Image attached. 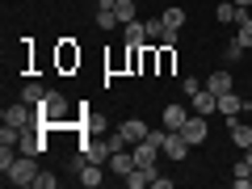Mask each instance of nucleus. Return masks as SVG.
<instances>
[{"label":"nucleus","mask_w":252,"mask_h":189,"mask_svg":"<svg viewBox=\"0 0 252 189\" xmlns=\"http://www.w3.org/2000/svg\"><path fill=\"white\" fill-rule=\"evenodd\" d=\"M231 185H235V189H252V164H248V160H240V164L231 168Z\"/></svg>","instance_id":"15"},{"label":"nucleus","mask_w":252,"mask_h":189,"mask_svg":"<svg viewBox=\"0 0 252 189\" xmlns=\"http://www.w3.org/2000/svg\"><path fill=\"white\" fill-rule=\"evenodd\" d=\"M156 156H160V143H152V139L135 143V164H156Z\"/></svg>","instance_id":"14"},{"label":"nucleus","mask_w":252,"mask_h":189,"mask_svg":"<svg viewBox=\"0 0 252 189\" xmlns=\"http://www.w3.org/2000/svg\"><path fill=\"white\" fill-rule=\"evenodd\" d=\"M244 160H248V164H252V143H248V147H244Z\"/></svg>","instance_id":"28"},{"label":"nucleus","mask_w":252,"mask_h":189,"mask_svg":"<svg viewBox=\"0 0 252 189\" xmlns=\"http://www.w3.org/2000/svg\"><path fill=\"white\" fill-rule=\"evenodd\" d=\"M235 4H240V9H252V0H235Z\"/></svg>","instance_id":"29"},{"label":"nucleus","mask_w":252,"mask_h":189,"mask_svg":"<svg viewBox=\"0 0 252 189\" xmlns=\"http://www.w3.org/2000/svg\"><path fill=\"white\" fill-rule=\"evenodd\" d=\"M248 109H252V101H248Z\"/></svg>","instance_id":"30"},{"label":"nucleus","mask_w":252,"mask_h":189,"mask_svg":"<svg viewBox=\"0 0 252 189\" xmlns=\"http://www.w3.org/2000/svg\"><path fill=\"white\" fill-rule=\"evenodd\" d=\"M206 89L215 93V97H223V93H231V72H210Z\"/></svg>","instance_id":"16"},{"label":"nucleus","mask_w":252,"mask_h":189,"mask_svg":"<svg viewBox=\"0 0 252 189\" xmlns=\"http://www.w3.org/2000/svg\"><path fill=\"white\" fill-rule=\"evenodd\" d=\"M227 130H231V143L235 147H248L252 143V126L240 122V118H227Z\"/></svg>","instance_id":"9"},{"label":"nucleus","mask_w":252,"mask_h":189,"mask_svg":"<svg viewBox=\"0 0 252 189\" xmlns=\"http://www.w3.org/2000/svg\"><path fill=\"white\" fill-rule=\"evenodd\" d=\"M109 168H114L118 177H126V172L135 168V152H126V147H122V152H114V156H109Z\"/></svg>","instance_id":"12"},{"label":"nucleus","mask_w":252,"mask_h":189,"mask_svg":"<svg viewBox=\"0 0 252 189\" xmlns=\"http://www.w3.org/2000/svg\"><path fill=\"white\" fill-rule=\"evenodd\" d=\"M122 38H126V46H143L147 42V21H126V26H122Z\"/></svg>","instance_id":"8"},{"label":"nucleus","mask_w":252,"mask_h":189,"mask_svg":"<svg viewBox=\"0 0 252 189\" xmlns=\"http://www.w3.org/2000/svg\"><path fill=\"white\" fill-rule=\"evenodd\" d=\"M235 26H240V42H244V46H252V13H248V9H240Z\"/></svg>","instance_id":"18"},{"label":"nucleus","mask_w":252,"mask_h":189,"mask_svg":"<svg viewBox=\"0 0 252 189\" xmlns=\"http://www.w3.org/2000/svg\"><path fill=\"white\" fill-rule=\"evenodd\" d=\"M80 156H84V164H105L114 152H109L105 139H84V152H80Z\"/></svg>","instance_id":"4"},{"label":"nucleus","mask_w":252,"mask_h":189,"mask_svg":"<svg viewBox=\"0 0 252 189\" xmlns=\"http://www.w3.org/2000/svg\"><path fill=\"white\" fill-rule=\"evenodd\" d=\"M172 67H177V46H168V42H160V72L168 76Z\"/></svg>","instance_id":"20"},{"label":"nucleus","mask_w":252,"mask_h":189,"mask_svg":"<svg viewBox=\"0 0 252 189\" xmlns=\"http://www.w3.org/2000/svg\"><path fill=\"white\" fill-rule=\"evenodd\" d=\"M76 63H80V51H76L72 42H63V46H59V67L67 72V67H76Z\"/></svg>","instance_id":"19"},{"label":"nucleus","mask_w":252,"mask_h":189,"mask_svg":"<svg viewBox=\"0 0 252 189\" xmlns=\"http://www.w3.org/2000/svg\"><path fill=\"white\" fill-rule=\"evenodd\" d=\"M189 109H193V114H202V118H210V114L219 109V97L206 89V84H202V89L193 93V97H189Z\"/></svg>","instance_id":"3"},{"label":"nucleus","mask_w":252,"mask_h":189,"mask_svg":"<svg viewBox=\"0 0 252 189\" xmlns=\"http://www.w3.org/2000/svg\"><path fill=\"white\" fill-rule=\"evenodd\" d=\"M240 109H248V101H240L235 93H223V97H219V114H227V118H240Z\"/></svg>","instance_id":"13"},{"label":"nucleus","mask_w":252,"mask_h":189,"mask_svg":"<svg viewBox=\"0 0 252 189\" xmlns=\"http://www.w3.org/2000/svg\"><path fill=\"white\" fill-rule=\"evenodd\" d=\"M164 34H168L164 17H147V38H164Z\"/></svg>","instance_id":"25"},{"label":"nucleus","mask_w":252,"mask_h":189,"mask_svg":"<svg viewBox=\"0 0 252 189\" xmlns=\"http://www.w3.org/2000/svg\"><path fill=\"white\" fill-rule=\"evenodd\" d=\"M59 185V177H51V172H38V181H34V189H55Z\"/></svg>","instance_id":"26"},{"label":"nucleus","mask_w":252,"mask_h":189,"mask_svg":"<svg viewBox=\"0 0 252 189\" xmlns=\"http://www.w3.org/2000/svg\"><path fill=\"white\" fill-rule=\"evenodd\" d=\"M215 17H219V21H235V17H240V4L227 0V4H219V9H215Z\"/></svg>","instance_id":"22"},{"label":"nucleus","mask_w":252,"mask_h":189,"mask_svg":"<svg viewBox=\"0 0 252 189\" xmlns=\"http://www.w3.org/2000/svg\"><path fill=\"white\" fill-rule=\"evenodd\" d=\"M189 118H193V109H185V105H168V109H164V130H181Z\"/></svg>","instance_id":"7"},{"label":"nucleus","mask_w":252,"mask_h":189,"mask_svg":"<svg viewBox=\"0 0 252 189\" xmlns=\"http://www.w3.org/2000/svg\"><path fill=\"white\" fill-rule=\"evenodd\" d=\"M118 130H122V139H126L130 147H135V143H143V139L152 135V126H147V122H139V118H126V122L118 126Z\"/></svg>","instance_id":"5"},{"label":"nucleus","mask_w":252,"mask_h":189,"mask_svg":"<svg viewBox=\"0 0 252 189\" xmlns=\"http://www.w3.org/2000/svg\"><path fill=\"white\" fill-rule=\"evenodd\" d=\"M21 101H30V105H42V101H46V93H42V84H38V80H30L26 89H21Z\"/></svg>","instance_id":"21"},{"label":"nucleus","mask_w":252,"mask_h":189,"mask_svg":"<svg viewBox=\"0 0 252 189\" xmlns=\"http://www.w3.org/2000/svg\"><path fill=\"white\" fill-rule=\"evenodd\" d=\"M76 172H80V185H84V189H97L101 181H105V172H101V164H80Z\"/></svg>","instance_id":"11"},{"label":"nucleus","mask_w":252,"mask_h":189,"mask_svg":"<svg viewBox=\"0 0 252 189\" xmlns=\"http://www.w3.org/2000/svg\"><path fill=\"white\" fill-rule=\"evenodd\" d=\"M164 26H168V30H181V26H185V9H164Z\"/></svg>","instance_id":"23"},{"label":"nucleus","mask_w":252,"mask_h":189,"mask_svg":"<svg viewBox=\"0 0 252 189\" xmlns=\"http://www.w3.org/2000/svg\"><path fill=\"white\" fill-rule=\"evenodd\" d=\"M244 51H248V46H244L240 38H235V42H227V51H223V59H227V63H235V59H244Z\"/></svg>","instance_id":"24"},{"label":"nucleus","mask_w":252,"mask_h":189,"mask_svg":"<svg viewBox=\"0 0 252 189\" xmlns=\"http://www.w3.org/2000/svg\"><path fill=\"white\" fill-rule=\"evenodd\" d=\"M84 126H89L93 135H101V130H105V122H101V118H93V114H89V118H84Z\"/></svg>","instance_id":"27"},{"label":"nucleus","mask_w":252,"mask_h":189,"mask_svg":"<svg viewBox=\"0 0 252 189\" xmlns=\"http://www.w3.org/2000/svg\"><path fill=\"white\" fill-rule=\"evenodd\" d=\"M181 135H185V143H189V147H198V143H206V135H210V126H206V118H202V114H193V118H189L185 126H181Z\"/></svg>","instance_id":"2"},{"label":"nucleus","mask_w":252,"mask_h":189,"mask_svg":"<svg viewBox=\"0 0 252 189\" xmlns=\"http://www.w3.org/2000/svg\"><path fill=\"white\" fill-rule=\"evenodd\" d=\"M164 156H168V160H185V156H189V143H185L181 130H168V139H164Z\"/></svg>","instance_id":"6"},{"label":"nucleus","mask_w":252,"mask_h":189,"mask_svg":"<svg viewBox=\"0 0 252 189\" xmlns=\"http://www.w3.org/2000/svg\"><path fill=\"white\" fill-rule=\"evenodd\" d=\"M114 13H118V26H126V21H135V17H139L135 0H114Z\"/></svg>","instance_id":"17"},{"label":"nucleus","mask_w":252,"mask_h":189,"mask_svg":"<svg viewBox=\"0 0 252 189\" xmlns=\"http://www.w3.org/2000/svg\"><path fill=\"white\" fill-rule=\"evenodd\" d=\"M38 156H17V160H13V168L4 172V181H9V185H34L38 181Z\"/></svg>","instance_id":"1"},{"label":"nucleus","mask_w":252,"mask_h":189,"mask_svg":"<svg viewBox=\"0 0 252 189\" xmlns=\"http://www.w3.org/2000/svg\"><path fill=\"white\" fill-rule=\"evenodd\" d=\"M97 26H101V30H118V13H114V0H97Z\"/></svg>","instance_id":"10"}]
</instances>
